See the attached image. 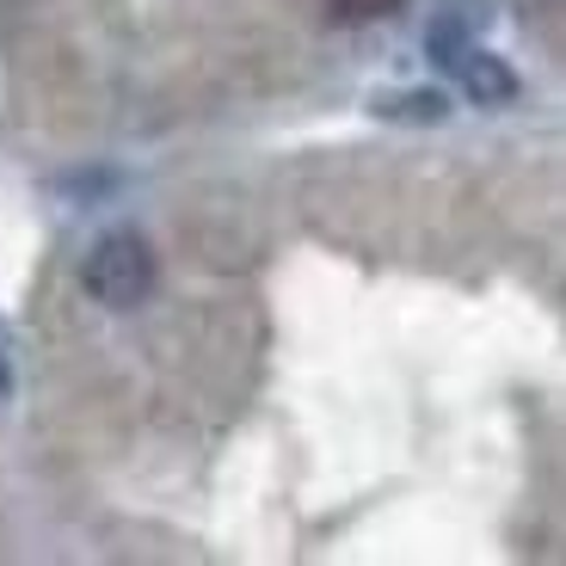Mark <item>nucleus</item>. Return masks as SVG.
I'll list each match as a JSON object with an SVG mask.
<instances>
[{
  "label": "nucleus",
  "instance_id": "3",
  "mask_svg": "<svg viewBox=\"0 0 566 566\" xmlns=\"http://www.w3.org/2000/svg\"><path fill=\"white\" fill-rule=\"evenodd\" d=\"M481 25H486V0H443L438 25H431V62H438V69H455V56L474 50Z\"/></svg>",
  "mask_w": 566,
  "mask_h": 566
},
{
  "label": "nucleus",
  "instance_id": "5",
  "mask_svg": "<svg viewBox=\"0 0 566 566\" xmlns=\"http://www.w3.org/2000/svg\"><path fill=\"white\" fill-rule=\"evenodd\" d=\"M326 7H333V19H382L400 0H326Z\"/></svg>",
  "mask_w": 566,
  "mask_h": 566
},
{
  "label": "nucleus",
  "instance_id": "6",
  "mask_svg": "<svg viewBox=\"0 0 566 566\" xmlns=\"http://www.w3.org/2000/svg\"><path fill=\"white\" fill-rule=\"evenodd\" d=\"M524 13H566V0H517Z\"/></svg>",
  "mask_w": 566,
  "mask_h": 566
},
{
  "label": "nucleus",
  "instance_id": "1",
  "mask_svg": "<svg viewBox=\"0 0 566 566\" xmlns=\"http://www.w3.org/2000/svg\"><path fill=\"white\" fill-rule=\"evenodd\" d=\"M86 296L105 302V308H136L148 290H155V253L142 234H105L81 265Z\"/></svg>",
  "mask_w": 566,
  "mask_h": 566
},
{
  "label": "nucleus",
  "instance_id": "7",
  "mask_svg": "<svg viewBox=\"0 0 566 566\" xmlns=\"http://www.w3.org/2000/svg\"><path fill=\"white\" fill-rule=\"evenodd\" d=\"M13 388V369H7V333H0V395Z\"/></svg>",
  "mask_w": 566,
  "mask_h": 566
},
{
  "label": "nucleus",
  "instance_id": "4",
  "mask_svg": "<svg viewBox=\"0 0 566 566\" xmlns=\"http://www.w3.org/2000/svg\"><path fill=\"white\" fill-rule=\"evenodd\" d=\"M376 112H382V117H412V124H438L443 99H438V93H382Z\"/></svg>",
  "mask_w": 566,
  "mask_h": 566
},
{
  "label": "nucleus",
  "instance_id": "2",
  "mask_svg": "<svg viewBox=\"0 0 566 566\" xmlns=\"http://www.w3.org/2000/svg\"><path fill=\"white\" fill-rule=\"evenodd\" d=\"M450 74H455V86H462L468 99L486 105V112H499V105L517 99V74H511V62H499L493 50H481V43H474V50H462Z\"/></svg>",
  "mask_w": 566,
  "mask_h": 566
}]
</instances>
